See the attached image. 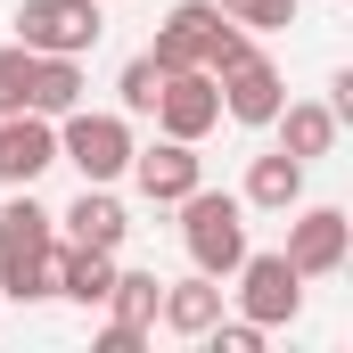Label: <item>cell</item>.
<instances>
[{"instance_id":"1","label":"cell","mask_w":353,"mask_h":353,"mask_svg":"<svg viewBox=\"0 0 353 353\" xmlns=\"http://www.w3.org/2000/svg\"><path fill=\"white\" fill-rule=\"evenodd\" d=\"M255 50V33L247 25H230L214 0H181L173 17L157 25V41H148V58L165 66V74H181V66H205V74H222V66H239Z\"/></svg>"},{"instance_id":"2","label":"cell","mask_w":353,"mask_h":353,"mask_svg":"<svg viewBox=\"0 0 353 353\" xmlns=\"http://www.w3.org/2000/svg\"><path fill=\"white\" fill-rule=\"evenodd\" d=\"M50 247H58V214L33 205V189H17L0 205V296L17 304L50 296Z\"/></svg>"},{"instance_id":"3","label":"cell","mask_w":353,"mask_h":353,"mask_svg":"<svg viewBox=\"0 0 353 353\" xmlns=\"http://www.w3.org/2000/svg\"><path fill=\"white\" fill-rule=\"evenodd\" d=\"M181 247H189V263L205 271V279H230L239 255H247V197L197 181V189L181 197Z\"/></svg>"},{"instance_id":"4","label":"cell","mask_w":353,"mask_h":353,"mask_svg":"<svg viewBox=\"0 0 353 353\" xmlns=\"http://www.w3.org/2000/svg\"><path fill=\"white\" fill-rule=\"evenodd\" d=\"M107 33V0H17V41L41 58H90Z\"/></svg>"},{"instance_id":"5","label":"cell","mask_w":353,"mask_h":353,"mask_svg":"<svg viewBox=\"0 0 353 353\" xmlns=\"http://www.w3.org/2000/svg\"><path fill=\"white\" fill-rule=\"evenodd\" d=\"M58 157L83 181H115L132 165V123L123 115H90V107H66L58 115Z\"/></svg>"},{"instance_id":"6","label":"cell","mask_w":353,"mask_h":353,"mask_svg":"<svg viewBox=\"0 0 353 353\" xmlns=\"http://www.w3.org/2000/svg\"><path fill=\"white\" fill-rule=\"evenodd\" d=\"M230 279H239V312H247L255 329H279V321L304 312V271L288 263V255H255V247H247Z\"/></svg>"},{"instance_id":"7","label":"cell","mask_w":353,"mask_h":353,"mask_svg":"<svg viewBox=\"0 0 353 353\" xmlns=\"http://www.w3.org/2000/svg\"><path fill=\"white\" fill-rule=\"evenodd\" d=\"M288 214H296V205H288ZM279 255L304 271V279L345 271V255H353V222H345V205H304V214L288 222V247H279Z\"/></svg>"},{"instance_id":"8","label":"cell","mask_w":353,"mask_h":353,"mask_svg":"<svg viewBox=\"0 0 353 353\" xmlns=\"http://www.w3.org/2000/svg\"><path fill=\"white\" fill-rule=\"evenodd\" d=\"M214 90H222V115H230V123H255V132L288 107V83H279V66H271L263 50H247L239 66H222Z\"/></svg>"},{"instance_id":"9","label":"cell","mask_w":353,"mask_h":353,"mask_svg":"<svg viewBox=\"0 0 353 353\" xmlns=\"http://www.w3.org/2000/svg\"><path fill=\"white\" fill-rule=\"evenodd\" d=\"M50 165H58V123L33 115V107L0 115V189H33Z\"/></svg>"},{"instance_id":"10","label":"cell","mask_w":353,"mask_h":353,"mask_svg":"<svg viewBox=\"0 0 353 353\" xmlns=\"http://www.w3.org/2000/svg\"><path fill=\"white\" fill-rule=\"evenodd\" d=\"M157 123H165V140H205V132L222 123V90H214V74H205V66L165 74V90H157Z\"/></svg>"},{"instance_id":"11","label":"cell","mask_w":353,"mask_h":353,"mask_svg":"<svg viewBox=\"0 0 353 353\" xmlns=\"http://www.w3.org/2000/svg\"><path fill=\"white\" fill-rule=\"evenodd\" d=\"M123 173L140 181V197L148 205H181L197 181H205V165H197V140H157V148H132V165Z\"/></svg>"},{"instance_id":"12","label":"cell","mask_w":353,"mask_h":353,"mask_svg":"<svg viewBox=\"0 0 353 353\" xmlns=\"http://www.w3.org/2000/svg\"><path fill=\"white\" fill-rule=\"evenodd\" d=\"M58 222H66V247H99V255H115L123 230H132V214L107 197V181H83V197H74Z\"/></svg>"},{"instance_id":"13","label":"cell","mask_w":353,"mask_h":353,"mask_svg":"<svg viewBox=\"0 0 353 353\" xmlns=\"http://www.w3.org/2000/svg\"><path fill=\"white\" fill-rule=\"evenodd\" d=\"M157 321H165L173 337H205V329L222 321V279H205V271L165 279V304H157Z\"/></svg>"},{"instance_id":"14","label":"cell","mask_w":353,"mask_h":353,"mask_svg":"<svg viewBox=\"0 0 353 353\" xmlns=\"http://www.w3.org/2000/svg\"><path fill=\"white\" fill-rule=\"evenodd\" d=\"M271 123H279V148H288L296 165L329 157V148H337V132H345V123H337V107H321V99H288Z\"/></svg>"},{"instance_id":"15","label":"cell","mask_w":353,"mask_h":353,"mask_svg":"<svg viewBox=\"0 0 353 353\" xmlns=\"http://www.w3.org/2000/svg\"><path fill=\"white\" fill-rule=\"evenodd\" d=\"M255 214H288V205H304V165L288 157V148H271V157H255L247 165V189H239Z\"/></svg>"},{"instance_id":"16","label":"cell","mask_w":353,"mask_h":353,"mask_svg":"<svg viewBox=\"0 0 353 353\" xmlns=\"http://www.w3.org/2000/svg\"><path fill=\"white\" fill-rule=\"evenodd\" d=\"M25 107L33 115H66V107H83V58H41L33 50V90H25Z\"/></svg>"},{"instance_id":"17","label":"cell","mask_w":353,"mask_h":353,"mask_svg":"<svg viewBox=\"0 0 353 353\" xmlns=\"http://www.w3.org/2000/svg\"><path fill=\"white\" fill-rule=\"evenodd\" d=\"M157 304H165V279H157V271H115L107 312H115L123 329H157Z\"/></svg>"},{"instance_id":"18","label":"cell","mask_w":353,"mask_h":353,"mask_svg":"<svg viewBox=\"0 0 353 353\" xmlns=\"http://www.w3.org/2000/svg\"><path fill=\"white\" fill-rule=\"evenodd\" d=\"M115 90H123V115H157V90H165V66L140 50V58H123V74H115Z\"/></svg>"},{"instance_id":"19","label":"cell","mask_w":353,"mask_h":353,"mask_svg":"<svg viewBox=\"0 0 353 353\" xmlns=\"http://www.w3.org/2000/svg\"><path fill=\"white\" fill-rule=\"evenodd\" d=\"M230 25H247V33H288L296 25V0H214Z\"/></svg>"},{"instance_id":"20","label":"cell","mask_w":353,"mask_h":353,"mask_svg":"<svg viewBox=\"0 0 353 353\" xmlns=\"http://www.w3.org/2000/svg\"><path fill=\"white\" fill-rule=\"evenodd\" d=\"M25 90H33V50H25V41H8V50H0V115H17V107H25Z\"/></svg>"},{"instance_id":"21","label":"cell","mask_w":353,"mask_h":353,"mask_svg":"<svg viewBox=\"0 0 353 353\" xmlns=\"http://www.w3.org/2000/svg\"><path fill=\"white\" fill-rule=\"evenodd\" d=\"M205 337H214V353H263L271 329H255V321H214Z\"/></svg>"},{"instance_id":"22","label":"cell","mask_w":353,"mask_h":353,"mask_svg":"<svg viewBox=\"0 0 353 353\" xmlns=\"http://www.w3.org/2000/svg\"><path fill=\"white\" fill-rule=\"evenodd\" d=\"M140 345H148V329H123V321L99 329V353H140Z\"/></svg>"}]
</instances>
